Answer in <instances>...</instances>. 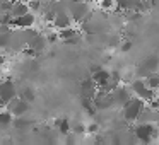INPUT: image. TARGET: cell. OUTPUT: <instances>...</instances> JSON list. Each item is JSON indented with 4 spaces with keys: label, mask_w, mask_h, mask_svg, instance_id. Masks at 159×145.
<instances>
[{
    "label": "cell",
    "mask_w": 159,
    "mask_h": 145,
    "mask_svg": "<svg viewBox=\"0 0 159 145\" xmlns=\"http://www.w3.org/2000/svg\"><path fill=\"white\" fill-rule=\"evenodd\" d=\"M145 106H147L145 101H142L140 97H137V96H132L130 99L121 106L123 118L127 121H137L139 118L142 116V113L145 111Z\"/></svg>",
    "instance_id": "1"
},
{
    "label": "cell",
    "mask_w": 159,
    "mask_h": 145,
    "mask_svg": "<svg viewBox=\"0 0 159 145\" xmlns=\"http://www.w3.org/2000/svg\"><path fill=\"white\" fill-rule=\"evenodd\" d=\"M46 39H48V43H55L57 39H60V36H58V33H50L46 36Z\"/></svg>",
    "instance_id": "18"
},
{
    "label": "cell",
    "mask_w": 159,
    "mask_h": 145,
    "mask_svg": "<svg viewBox=\"0 0 159 145\" xmlns=\"http://www.w3.org/2000/svg\"><path fill=\"white\" fill-rule=\"evenodd\" d=\"M21 97H22V99H26L28 103H31V101L34 99V90H33L31 87H26V89H22Z\"/></svg>",
    "instance_id": "14"
},
{
    "label": "cell",
    "mask_w": 159,
    "mask_h": 145,
    "mask_svg": "<svg viewBox=\"0 0 159 145\" xmlns=\"http://www.w3.org/2000/svg\"><path fill=\"white\" fill-rule=\"evenodd\" d=\"M58 36H60V39H62V41L69 43V45L77 43V41H79V38H80V34L72 28V26H70V28H65V29H60Z\"/></svg>",
    "instance_id": "6"
},
{
    "label": "cell",
    "mask_w": 159,
    "mask_h": 145,
    "mask_svg": "<svg viewBox=\"0 0 159 145\" xmlns=\"http://www.w3.org/2000/svg\"><path fill=\"white\" fill-rule=\"evenodd\" d=\"M28 12H29V5L26 4V2H22V0H19V2L14 4L11 14H12V17H19V15H24V14H28Z\"/></svg>",
    "instance_id": "10"
},
{
    "label": "cell",
    "mask_w": 159,
    "mask_h": 145,
    "mask_svg": "<svg viewBox=\"0 0 159 145\" xmlns=\"http://www.w3.org/2000/svg\"><path fill=\"white\" fill-rule=\"evenodd\" d=\"M14 118L16 116L9 109L7 111H2V113H0V130H7V128L14 123Z\"/></svg>",
    "instance_id": "9"
},
{
    "label": "cell",
    "mask_w": 159,
    "mask_h": 145,
    "mask_svg": "<svg viewBox=\"0 0 159 145\" xmlns=\"http://www.w3.org/2000/svg\"><path fill=\"white\" fill-rule=\"evenodd\" d=\"M55 125H57V128H58V131L63 133V135H69L70 131H72V128H70V121L67 120V118H60V120H57Z\"/></svg>",
    "instance_id": "11"
},
{
    "label": "cell",
    "mask_w": 159,
    "mask_h": 145,
    "mask_svg": "<svg viewBox=\"0 0 159 145\" xmlns=\"http://www.w3.org/2000/svg\"><path fill=\"white\" fill-rule=\"evenodd\" d=\"M2 2H4V0H0V4H2Z\"/></svg>",
    "instance_id": "20"
},
{
    "label": "cell",
    "mask_w": 159,
    "mask_h": 145,
    "mask_svg": "<svg viewBox=\"0 0 159 145\" xmlns=\"http://www.w3.org/2000/svg\"><path fill=\"white\" fill-rule=\"evenodd\" d=\"M145 82H147V86L151 87V89L159 90V73H157V72L149 73V75L145 77Z\"/></svg>",
    "instance_id": "13"
},
{
    "label": "cell",
    "mask_w": 159,
    "mask_h": 145,
    "mask_svg": "<svg viewBox=\"0 0 159 145\" xmlns=\"http://www.w3.org/2000/svg\"><path fill=\"white\" fill-rule=\"evenodd\" d=\"M14 97H17V90H16L14 82H11V80L2 82V89H0V106H7Z\"/></svg>",
    "instance_id": "2"
},
{
    "label": "cell",
    "mask_w": 159,
    "mask_h": 145,
    "mask_svg": "<svg viewBox=\"0 0 159 145\" xmlns=\"http://www.w3.org/2000/svg\"><path fill=\"white\" fill-rule=\"evenodd\" d=\"M7 106H9V111H11L14 116H22V114L29 109V103L26 99H22V97H14Z\"/></svg>",
    "instance_id": "3"
},
{
    "label": "cell",
    "mask_w": 159,
    "mask_h": 145,
    "mask_svg": "<svg viewBox=\"0 0 159 145\" xmlns=\"http://www.w3.org/2000/svg\"><path fill=\"white\" fill-rule=\"evenodd\" d=\"M0 89H2V84H0Z\"/></svg>",
    "instance_id": "21"
},
{
    "label": "cell",
    "mask_w": 159,
    "mask_h": 145,
    "mask_svg": "<svg viewBox=\"0 0 159 145\" xmlns=\"http://www.w3.org/2000/svg\"><path fill=\"white\" fill-rule=\"evenodd\" d=\"M34 21H36L34 15H33L31 12H28V14H24V15H19V17L12 19V26H17V28H21V29H29V28H33Z\"/></svg>",
    "instance_id": "5"
},
{
    "label": "cell",
    "mask_w": 159,
    "mask_h": 145,
    "mask_svg": "<svg viewBox=\"0 0 159 145\" xmlns=\"http://www.w3.org/2000/svg\"><path fill=\"white\" fill-rule=\"evenodd\" d=\"M130 48H132V43L130 41H123V43H121V45H120V51H130Z\"/></svg>",
    "instance_id": "17"
},
{
    "label": "cell",
    "mask_w": 159,
    "mask_h": 145,
    "mask_svg": "<svg viewBox=\"0 0 159 145\" xmlns=\"http://www.w3.org/2000/svg\"><path fill=\"white\" fill-rule=\"evenodd\" d=\"M2 63H4V56L0 55V65H2Z\"/></svg>",
    "instance_id": "19"
},
{
    "label": "cell",
    "mask_w": 159,
    "mask_h": 145,
    "mask_svg": "<svg viewBox=\"0 0 159 145\" xmlns=\"http://www.w3.org/2000/svg\"><path fill=\"white\" fill-rule=\"evenodd\" d=\"M46 43H48V39H46L45 36H41V34H36L34 38H33L31 41H29V46H31V48L34 50L36 53H38V51H43V50H45Z\"/></svg>",
    "instance_id": "8"
},
{
    "label": "cell",
    "mask_w": 159,
    "mask_h": 145,
    "mask_svg": "<svg viewBox=\"0 0 159 145\" xmlns=\"http://www.w3.org/2000/svg\"><path fill=\"white\" fill-rule=\"evenodd\" d=\"M111 79V72H108V70H104L103 67H101L98 72L93 73V80L96 82L98 89H104V87L108 86V82H110Z\"/></svg>",
    "instance_id": "4"
},
{
    "label": "cell",
    "mask_w": 159,
    "mask_h": 145,
    "mask_svg": "<svg viewBox=\"0 0 159 145\" xmlns=\"http://www.w3.org/2000/svg\"><path fill=\"white\" fill-rule=\"evenodd\" d=\"M12 125H14V126L17 128L19 131H24V130H29L33 123H31L29 120H24V118H21V116H16V118H14V123H12Z\"/></svg>",
    "instance_id": "12"
},
{
    "label": "cell",
    "mask_w": 159,
    "mask_h": 145,
    "mask_svg": "<svg viewBox=\"0 0 159 145\" xmlns=\"http://www.w3.org/2000/svg\"><path fill=\"white\" fill-rule=\"evenodd\" d=\"M87 131H89V133H98V131H99V125H98V123L87 125Z\"/></svg>",
    "instance_id": "16"
},
{
    "label": "cell",
    "mask_w": 159,
    "mask_h": 145,
    "mask_svg": "<svg viewBox=\"0 0 159 145\" xmlns=\"http://www.w3.org/2000/svg\"><path fill=\"white\" fill-rule=\"evenodd\" d=\"M28 5L31 11H39L41 9V0H28Z\"/></svg>",
    "instance_id": "15"
},
{
    "label": "cell",
    "mask_w": 159,
    "mask_h": 145,
    "mask_svg": "<svg viewBox=\"0 0 159 145\" xmlns=\"http://www.w3.org/2000/svg\"><path fill=\"white\" fill-rule=\"evenodd\" d=\"M72 22H74V19H72V15H70V14H65V12H57V17H55V21H53V26L60 31V29L70 28Z\"/></svg>",
    "instance_id": "7"
}]
</instances>
